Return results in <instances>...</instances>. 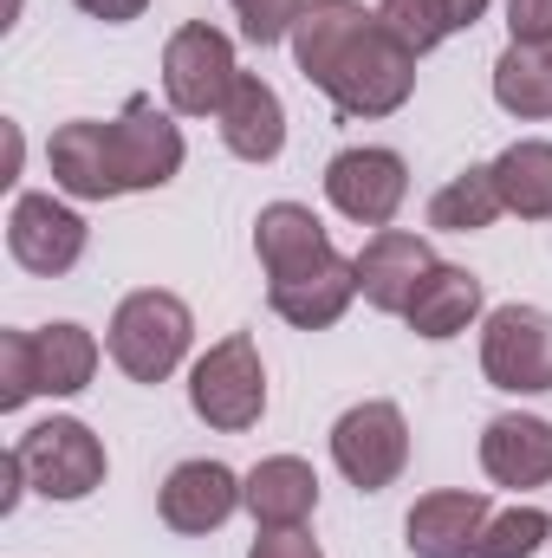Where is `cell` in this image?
Listing matches in <instances>:
<instances>
[{
  "instance_id": "6da1fadb",
  "label": "cell",
  "mask_w": 552,
  "mask_h": 558,
  "mask_svg": "<svg viewBox=\"0 0 552 558\" xmlns=\"http://www.w3.org/2000/svg\"><path fill=\"white\" fill-rule=\"evenodd\" d=\"M292 65L338 118H391L416 98V52L364 0H305L292 20Z\"/></svg>"
},
{
  "instance_id": "7a4b0ae2",
  "label": "cell",
  "mask_w": 552,
  "mask_h": 558,
  "mask_svg": "<svg viewBox=\"0 0 552 558\" xmlns=\"http://www.w3.org/2000/svg\"><path fill=\"white\" fill-rule=\"evenodd\" d=\"M189 344H195V312H189L176 292H163V286L124 292L118 312H111V325H105L111 364H118L131 384H143V390L169 384V377L182 371Z\"/></svg>"
},
{
  "instance_id": "3957f363",
  "label": "cell",
  "mask_w": 552,
  "mask_h": 558,
  "mask_svg": "<svg viewBox=\"0 0 552 558\" xmlns=\"http://www.w3.org/2000/svg\"><path fill=\"white\" fill-rule=\"evenodd\" d=\"M189 410L208 422L215 435H248L267 416V364L248 331H228L189 364Z\"/></svg>"
},
{
  "instance_id": "277c9868",
  "label": "cell",
  "mask_w": 552,
  "mask_h": 558,
  "mask_svg": "<svg viewBox=\"0 0 552 558\" xmlns=\"http://www.w3.org/2000/svg\"><path fill=\"white\" fill-rule=\"evenodd\" d=\"M13 454H20V468H26V487H33L39 500H59V507L92 500V494L105 487V474H111L105 441H98L79 416L33 422V428L13 441Z\"/></svg>"
},
{
  "instance_id": "5b68a950",
  "label": "cell",
  "mask_w": 552,
  "mask_h": 558,
  "mask_svg": "<svg viewBox=\"0 0 552 558\" xmlns=\"http://www.w3.org/2000/svg\"><path fill=\"white\" fill-rule=\"evenodd\" d=\"M241 78L235 39L208 20H182L163 46V98L176 118H221L228 92Z\"/></svg>"
},
{
  "instance_id": "8992f818",
  "label": "cell",
  "mask_w": 552,
  "mask_h": 558,
  "mask_svg": "<svg viewBox=\"0 0 552 558\" xmlns=\"http://www.w3.org/2000/svg\"><path fill=\"white\" fill-rule=\"evenodd\" d=\"M332 468L358 487V494H384L404 481L410 468V422L391 397H364L332 422Z\"/></svg>"
},
{
  "instance_id": "52a82bcc",
  "label": "cell",
  "mask_w": 552,
  "mask_h": 558,
  "mask_svg": "<svg viewBox=\"0 0 552 558\" xmlns=\"http://www.w3.org/2000/svg\"><path fill=\"white\" fill-rule=\"evenodd\" d=\"M105 156H111V182L118 195H143V189H169L189 162L182 124L169 111H156V98H131L111 124H105Z\"/></svg>"
},
{
  "instance_id": "ba28073f",
  "label": "cell",
  "mask_w": 552,
  "mask_h": 558,
  "mask_svg": "<svg viewBox=\"0 0 552 558\" xmlns=\"http://www.w3.org/2000/svg\"><path fill=\"white\" fill-rule=\"evenodd\" d=\"M481 377L507 397L552 390V312L540 305H494L481 318Z\"/></svg>"
},
{
  "instance_id": "9c48e42d",
  "label": "cell",
  "mask_w": 552,
  "mask_h": 558,
  "mask_svg": "<svg viewBox=\"0 0 552 558\" xmlns=\"http://www.w3.org/2000/svg\"><path fill=\"white\" fill-rule=\"evenodd\" d=\"M85 247H92V228L72 208V195H46V189L13 195V208H7V254H13V267H26L33 279H59L85 260Z\"/></svg>"
},
{
  "instance_id": "30bf717a",
  "label": "cell",
  "mask_w": 552,
  "mask_h": 558,
  "mask_svg": "<svg viewBox=\"0 0 552 558\" xmlns=\"http://www.w3.org/2000/svg\"><path fill=\"white\" fill-rule=\"evenodd\" d=\"M325 202L358 228H391L410 202V162L384 143H351L325 162Z\"/></svg>"
},
{
  "instance_id": "8fae6325",
  "label": "cell",
  "mask_w": 552,
  "mask_h": 558,
  "mask_svg": "<svg viewBox=\"0 0 552 558\" xmlns=\"http://www.w3.org/2000/svg\"><path fill=\"white\" fill-rule=\"evenodd\" d=\"M241 507H248V481H241L228 461H208V454H202V461H176L169 481L156 487V513H163V526L182 533V539L221 533Z\"/></svg>"
},
{
  "instance_id": "7c38bea8",
  "label": "cell",
  "mask_w": 552,
  "mask_h": 558,
  "mask_svg": "<svg viewBox=\"0 0 552 558\" xmlns=\"http://www.w3.org/2000/svg\"><path fill=\"white\" fill-rule=\"evenodd\" d=\"M351 260H358V299L371 312H391V318H404L416 286L435 274V247L410 228H377Z\"/></svg>"
},
{
  "instance_id": "4fadbf2b",
  "label": "cell",
  "mask_w": 552,
  "mask_h": 558,
  "mask_svg": "<svg viewBox=\"0 0 552 558\" xmlns=\"http://www.w3.org/2000/svg\"><path fill=\"white\" fill-rule=\"evenodd\" d=\"M488 520H494V507L481 487H435L410 507L404 546H410V558H475Z\"/></svg>"
},
{
  "instance_id": "5bb4252c",
  "label": "cell",
  "mask_w": 552,
  "mask_h": 558,
  "mask_svg": "<svg viewBox=\"0 0 552 558\" xmlns=\"http://www.w3.org/2000/svg\"><path fill=\"white\" fill-rule=\"evenodd\" d=\"M481 474L507 494H527V487H552V422L527 416V410H507L481 428Z\"/></svg>"
},
{
  "instance_id": "9a60e30c",
  "label": "cell",
  "mask_w": 552,
  "mask_h": 558,
  "mask_svg": "<svg viewBox=\"0 0 552 558\" xmlns=\"http://www.w3.org/2000/svg\"><path fill=\"white\" fill-rule=\"evenodd\" d=\"M254 254L267 267V286H279V279H299L312 267H325L338 247H332V228L305 202H267L261 221H254Z\"/></svg>"
},
{
  "instance_id": "2e32d148",
  "label": "cell",
  "mask_w": 552,
  "mask_h": 558,
  "mask_svg": "<svg viewBox=\"0 0 552 558\" xmlns=\"http://www.w3.org/2000/svg\"><path fill=\"white\" fill-rule=\"evenodd\" d=\"M351 299H358V260H345V254H332L325 267H312V274H299V279L267 286L274 318H286L292 331H332L351 312Z\"/></svg>"
},
{
  "instance_id": "e0dca14e",
  "label": "cell",
  "mask_w": 552,
  "mask_h": 558,
  "mask_svg": "<svg viewBox=\"0 0 552 558\" xmlns=\"http://www.w3.org/2000/svg\"><path fill=\"white\" fill-rule=\"evenodd\" d=\"M215 124H221L228 156H241V162H279V149H286V105H279V92L261 72L235 78V92H228Z\"/></svg>"
},
{
  "instance_id": "ac0fdd59",
  "label": "cell",
  "mask_w": 552,
  "mask_h": 558,
  "mask_svg": "<svg viewBox=\"0 0 552 558\" xmlns=\"http://www.w3.org/2000/svg\"><path fill=\"white\" fill-rule=\"evenodd\" d=\"M241 481H248L254 526H305L319 513V468L305 454H267Z\"/></svg>"
},
{
  "instance_id": "d6986e66",
  "label": "cell",
  "mask_w": 552,
  "mask_h": 558,
  "mask_svg": "<svg viewBox=\"0 0 552 558\" xmlns=\"http://www.w3.org/2000/svg\"><path fill=\"white\" fill-rule=\"evenodd\" d=\"M481 305H488L481 279L468 274V267H448V260H435V274L416 286V299H410V312H404V325H410L416 338H429V344H448V338H461V331L481 318Z\"/></svg>"
},
{
  "instance_id": "ffe728a7",
  "label": "cell",
  "mask_w": 552,
  "mask_h": 558,
  "mask_svg": "<svg viewBox=\"0 0 552 558\" xmlns=\"http://www.w3.org/2000/svg\"><path fill=\"white\" fill-rule=\"evenodd\" d=\"M46 169H52V189L72 195V202H111V195H118L111 156H105V124H98V118L59 124L52 143H46Z\"/></svg>"
},
{
  "instance_id": "44dd1931",
  "label": "cell",
  "mask_w": 552,
  "mask_h": 558,
  "mask_svg": "<svg viewBox=\"0 0 552 558\" xmlns=\"http://www.w3.org/2000/svg\"><path fill=\"white\" fill-rule=\"evenodd\" d=\"M98 338L79 318H52L33 331V364H39V397H79L98 377Z\"/></svg>"
},
{
  "instance_id": "7402d4cb",
  "label": "cell",
  "mask_w": 552,
  "mask_h": 558,
  "mask_svg": "<svg viewBox=\"0 0 552 558\" xmlns=\"http://www.w3.org/2000/svg\"><path fill=\"white\" fill-rule=\"evenodd\" d=\"M488 169H494V189H501L507 215H520V221H552V143L547 137L507 143Z\"/></svg>"
},
{
  "instance_id": "603a6c76",
  "label": "cell",
  "mask_w": 552,
  "mask_h": 558,
  "mask_svg": "<svg viewBox=\"0 0 552 558\" xmlns=\"http://www.w3.org/2000/svg\"><path fill=\"white\" fill-rule=\"evenodd\" d=\"M494 105L520 124L552 118V39L547 46H520L507 39V52L494 59Z\"/></svg>"
},
{
  "instance_id": "cb8c5ba5",
  "label": "cell",
  "mask_w": 552,
  "mask_h": 558,
  "mask_svg": "<svg viewBox=\"0 0 552 558\" xmlns=\"http://www.w3.org/2000/svg\"><path fill=\"white\" fill-rule=\"evenodd\" d=\"M507 215L501 189H494V169L488 162H468L461 175H448L435 195H429V228L435 234H481Z\"/></svg>"
},
{
  "instance_id": "d4e9b609",
  "label": "cell",
  "mask_w": 552,
  "mask_h": 558,
  "mask_svg": "<svg viewBox=\"0 0 552 558\" xmlns=\"http://www.w3.org/2000/svg\"><path fill=\"white\" fill-rule=\"evenodd\" d=\"M552 539V513L547 507H507V513H494L488 520V533H481V546L475 558H540Z\"/></svg>"
},
{
  "instance_id": "484cf974",
  "label": "cell",
  "mask_w": 552,
  "mask_h": 558,
  "mask_svg": "<svg viewBox=\"0 0 552 558\" xmlns=\"http://www.w3.org/2000/svg\"><path fill=\"white\" fill-rule=\"evenodd\" d=\"M377 20L410 46L416 59L422 52H435L442 39H448V20H442V0H377Z\"/></svg>"
},
{
  "instance_id": "4316f807",
  "label": "cell",
  "mask_w": 552,
  "mask_h": 558,
  "mask_svg": "<svg viewBox=\"0 0 552 558\" xmlns=\"http://www.w3.org/2000/svg\"><path fill=\"white\" fill-rule=\"evenodd\" d=\"M39 397V364H33V331H0V416L26 410Z\"/></svg>"
},
{
  "instance_id": "83f0119b",
  "label": "cell",
  "mask_w": 552,
  "mask_h": 558,
  "mask_svg": "<svg viewBox=\"0 0 552 558\" xmlns=\"http://www.w3.org/2000/svg\"><path fill=\"white\" fill-rule=\"evenodd\" d=\"M235 7V20H241V39L248 46H279V39H292V20L305 13V0H228Z\"/></svg>"
},
{
  "instance_id": "f1b7e54d",
  "label": "cell",
  "mask_w": 552,
  "mask_h": 558,
  "mask_svg": "<svg viewBox=\"0 0 552 558\" xmlns=\"http://www.w3.org/2000/svg\"><path fill=\"white\" fill-rule=\"evenodd\" d=\"M248 558H325V546L305 526H261V539L248 546Z\"/></svg>"
},
{
  "instance_id": "f546056e",
  "label": "cell",
  "mask_w": 552,
  "mask_h": 558,
  "mask_svg": "<svg viewBox=\"0 0 552 558\" xmlns=\"http://www.w3.org/2000/svg\"><path fill=\"white\" fill-rule=\"evenodd\" d=\"M507 39L547 46L552 39V0H507Z\"/></svg>"
},
{
  "instance_id": "4dcf8cb0",
  "label": "cell",
  "mask_w": 552,
  "mask_h": 558,
  "mask_svg": "<svg viewBox=\"0 0 552 558\" xmlns=\"http://www.w3.org/2000/svg\"><path fill=\"white\" fill-rule=\"evenodd\" d=\"M85 20H105V26H131V20H143L149 13V0H72Z\"/></svg>"
},
{
  "instance_id": "1f68e13d",
  "label": "cell",
  "mask_w": 552,
  "mask_h": 558,
  "mask_svg": "<svg viewBox=\"0 0 552 558\" xmlns=\"http://www.w3.org/2000/svg\"><path fill=\"white\" fill-rule=\"evenodd\" d=\"M0 481H7V487H0V513H13V507L33 494V487H26V468H20V454H13V448L0 454Z\"/></svg>"
},
{
  "instance_id": "d6a6232c",
  "label": "cell",
  "mask_w": 552,
  "mask_h": 558,
  "mask_svg": "<svg viewBox=\"0 0 552 558\" xmlns=\"http://www.w3.org/2000/svg\"><path fill=\"white\" fill-rule=\"evenodd\" d=\"M488 7L494 0H442V20H448V33H468L475 20H488Z\"/></svg>"
}]
</instances>
